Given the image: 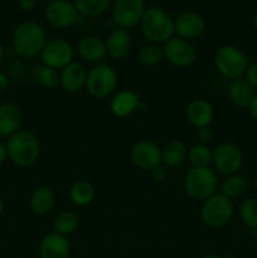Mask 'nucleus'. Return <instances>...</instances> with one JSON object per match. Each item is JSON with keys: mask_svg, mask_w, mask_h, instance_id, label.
<instances>
[{"mask_svg": "<svg viewBox=\"0 0 257 258\" xmlns=\"http://www.w3.org/2000/svg\"><path fill=\"white\" fill-rule=\"evenodd\" d=\"M47 40V34L42 25L32 20L18 24L12 34V43L15 53L24 58L40 55Z\"/></svg>", "mask_w": 257, "mask_h": 258, "instance_id": "1", "label": "nucleus"}, {"mask_svg": "<svg viewBox=\"0 0 257 258\" xmlns=\"http://www.w3.org/2000/svg\"><path fill=\"white\" fill-rule=\"evenodd\" d=\"M5 145H7L8 158L19 168H30L39 160V139L30 131L19 130L8 139Z\"/></svg>", "mask_w": 257, "mask_h": 258, "instance_id": "2", "label": "nucleus"}, {"mask_svg": "<svg viewBox=\"0 0 257 258\" xmlns=\"http://www.w3.org/2000/svg\"><path fill=\"white\" fill-rule=\"evenodd\" d=\"M140 29L145 39L153 44L166 43L175 33L173 18L165 10L156 7L145 10L140 22Z\"/></svg>", "mask_w": 257, "mask_h": 258, "instance_id": "3", "label": "nucleus"}, {"mask_svg": "<svg viewBox=\"0 0 257 258\" xmlns=\"http://www.w3.org/2000/svg\"><path fill=\"white\" fill-rule=\"evenodd\" d=\"M218 189V176L216 170L207 168H194L185 174L184 178V190L186 196L193 201H207Z\"/></svg>", "mask_w": 257, "mask_h": 258, "instance_id": "4", "label": "nucleus"}, {"mask_svg": "<svg viewBox=\"0 0 257 258\" xmlns=\"http://www.w3.org/2000/svg\"><path fill=\"white\" fill-rule=\"evenodd\" d=\"M248 64L246 54L236 45H222L214 53V67L227 80L243 77Z\"/></svg>", "mask_w": 257, "mask_h": 258, "instance_id": "5", "label": "nucleus"}, {"mask_svg": "<svg viewBox=\"0 0 257 258\" xmlns=\"http://www.w3.org/2000/svg\"><path fill=\"white\" fill-rule=\"evenodd\" d=\"M118 76L111 66L98 63L90 70L86 81V91L97 100H103L112 95L117 88Z\"/></svg>", "mask_w": 257, "mask_h": 258, "instance_id": "6", "label": "nucleus"}, {"mask_svg": "<svg viewBox=\"0 0 257 258\" xmlns=\"http://www.w3.org/2000/svg\"><path fill=\"white\" fill-rule=\"evenodd\" d=\"M233 212V202L222 193H216L203 202L201 217L206 226L212 228H221L231 221Z\"/></svg>", "mask_w": 257, "mask_h": 258, "instance_id": "7", "label": "nucleus"}, {"mask_svg": "<svg viewBox=\"0 0 257 258\" xmlns=\"http://www.w3.org/2000/svg\"><path fill=\"white\" fill-rule=\"evenodd\" d=\"M145 10V0H113L111 5L113 22L123 29L140 24Z\"/></svg>", "mask_w": 257, "mask_h": 258, "instance_id": "8", "label": "nucleus"}, {"mask_svg": "<svg viewBox=\"0 0 257 258\" xmlns=\"http://www.w3.org/2000/svg\"><path fill=\"white\" fill-rule=\"evenodd\" d=\"M214 169L219 174L229 176L238 174L243 165V154L241 149L231 143H223L213 150Z\"/></svg>", "mask_w": 257, "mask_h": 258, "instance_id": "9", "label": "nucleus"}, {"mask_svg": "<svg viewBox=\"0 0 257 258\" xmlns=\"http://www.w3.org/2000/svg\"><path fill=\"white\" fill-rule=\"evenodd\" d=\"M73 57H75V49L72 44L63 38H53L47 40L40 53L43 64L59 71L72 63Z\"/></svg>", "mask_w": 257, "mask_h": 258, "instance_id": "10", "label": "nucleus"}, {"mask_svg": "<svg viewBox=\"0 0 257 258\" xmlns=\"http://www.w3.org/2000/svg\"><path fill=\"white\" fill-rule=\"evenodd\" d=\"M164 58L179 68L190 67L197 59V49L189 40L181 38H171L164 43Z\"/></svg>", "mask_w": 257, "mask_h": 258, "instance_id": "11", "label": "nucleus"}, {"mask_svg": "<svg viewBox=\"0 0 257 258\" xmlns=\"http://www.w3.org/2000/svg\"><path fill=\"white\" fill-rule=\"evenodd\" d=\"M130 159L136 168L141 170H153L163 163L161 148L154 141L141 140L131 148Z\"/></svg>", "mask_w": 257, "mask_h": 258, "instance_id": "12", "label": "nucleus"}, {"mask_svg": "<svg viewBox=\"0 0 257 258\" xmlns=\"http://www.w3.org/2000/svg\"><path fill=\"white\" fill-rule=\"evenodd\" d=\"M45 20L49 23L52 27L58 29H65L70 28L78 20L77 9L75 4L70 0H57L47 4L44 10Z\"/></svg>", "mask_w": 257, "mask_h": 258, "instance_id": "13", "label": "nucleus"}, {"mask_svg": "<svg viewBox=\"0 0 257 258\" xmlns=\"http://www.w3.org/2000/svg\"><path fill=\"white\" fill-rule=\"evenodd\" d=\"M174 30L179 38L190 42L203 34L206 30V20L199 13L184 12L174 19Z\"/></svg>", "mask_w": 257, "mask_h": 258, "instance_id": "14", "label": "nucleus"}, {"mask_svg": "<svg viewBox=\"0 0 257 258\" xmlns=\"http://www.w3.org/2000/svg\"><path fill=\"white\" fill-rule=\"evenodd\" d=\"M185 116L188 122L196 128L207 127L213 121L214 108L209 101L196 98L186 106Z\"/></svg>", "mask_w": 257, "mask_h": 258, "instance_id": "15", "label": "nucleus"}, {"mask_svg": "<svg viewBox=\"0 0 257 258\" xmlns=\"http://www.w3.org/2000/svg\"><path fill=\"white\" fill-rule=\"evenodd\" d=\"M71 244L67 237L55 232H50L43 237L39 244L40 258H68Z\"/></svg>", "mask_w": 257, "mask_h": 258, "instance_id": "16", "label": "nucleus"}, {"mask_svg": "<svg viewBox=\"0 0 257 258\" xmlns=\"http://www.w3.org/2000/svg\"><path fill=\"white\" fill-rule=\"evenodd\" d=\"M87 76L88 72L85 66L78 62H72L60 70L59 86L66 92H78L86 86Z\"/></svg>", "mask_w": 257, "mask_h": 258, "instance_id": "17", "label": "nucleus"}, {"mask_svg": "<svg viewBox=\"0 0 257 258\" xmlns=\"http://www.w3.org/2000/svg\"><path fill=\"white\" fill-rule=\"evenodd\" d=\"M141 100L131 90H121L110 101V110L116 117H127L140 108Z\"/></svg>", "mask_w": 257, "mask_h": 258, "instance_id": "18", "label": "nucleus"}, {"mask_svg": "<svg viewBox=\"0 0 257 258\" xmlns=\"http://www.w3.org/2000/svg\"><path fill=\"white\" fill-rule=\"evenodd\" d=\"M107 54L113 59H122L131 49V35L127 29L115 28L110 32L105 40Z\"/></svg>", "mask_w": 257, "mask_h": 258, "instance_id": "19", "label": "nucleus"}, {"mask_svg": "<svg viewBox=\"0 0 257 258\" xmlns=\"http://www.w3.org/2000/svg\"><path fill=\"white\" fill-rule=\"evenodd\" d=\"M23 115L15 103L0 105V138H10L18 133L22 126Z\"/></svg>", "mask_w": 257, "mask_h": 258, "instance_id": "20", "label": "nucleus"}, {"mask_svg": "<svg viewBox=\"0 0 257 258\" xmlns=\"http://www.w3.org/2000/svg\"><path fill=\"white\" fill-rule=\"evenodd\" d=\"M78 53L86 62H101L107 54L105 40L96 35H87L78 43Z\"/></svg>", "mask_w": 257, "mask_h": 258, "instance_id": "21", "label": "nucleus"}, {"mask_svg": "<svg viewBox=\"0 0 257 258\" xmlns=\"http://www.w3.org/2000/svg\"><path fill=\"white\" fill-rule=\"evenodd\" d=\"M30 209L38 216L50 213L55 207V193L47 185H40L34 189L29 201Z\"/></svg>", "mask_w": 257, "mask_h": 258, "instance_id": "22", "label": "nucleus"}, {"mask_svg": "<svg viewBox=\"0 0 257 258\" xmlns=\"http://www.w3.org/2000/svg\"><path fill=\"white\" fill-rule=\"evenodd\" d=\"M256 95V90L243 77L229 82L228 97L238 107H247Z\"/></svg>", "mask_w": 257, "mask_h": 258, "instance_id": "23", "label": "nucleus"}, {"mask_svg": "<svg viewBox=\"0 0 257 258\" xmlns=\"http://www.w3.org/2000/svg\"><path fill=\"white\" fill-rule=\"evenodd\" d=\"M161 159L166 166L181 165L188 159V148L180 140H171L161 148Z\"/></svg>", "mask_w": 257, "mask_h": 258, "instance_id": "24", "label": "nucleus"}, {"mask_svg": "<svg viewBox=\"0 0 257 258\" xmlns=\"http://www.w3.org/2000/svg\"><path fill=\"white\" fill-rule=\"evenodd\" d=\"M248 191V181L239 174L227 176L221 185V193L232 202L243 198Z\"/></svg>", "mask_w": 257, "mask_h": 258, "instance_id": "25", "label": "nucleus"}, {"mask_svg": "<svg viewBox=\"0 0 257 258\" xmlns=\"http://www.w3.org/2000/svg\"><path fill=\"white\" fill-rule=\"evenodd\" d=\"M71 202L77 207H87L93 202L96 196L95 188L87 180H77L71 185L68 191Z\"/></svg>", "mask_w": 257, "mask_h": 258, "instance_id": "26", "label": "nucleus"}, {"mask_svg": "<svg viewBox=\"0 0 257 258\" xmlns=\"http://www.w3.org/2000/svg\"><path fill=\"white\" fill-rule=\"evenodd\" d=\"M78 14L86 18L100 17L112 5V0H73Z\"/></svg>", "mask_w": 257, "mask_h": 258, "instance_id": "27", "label": "nucleus"}, {"mask_svg": "<svg viewBox=\"0 0 257 258\" xmlns=\"http://www.w3.org/2000/svg\"><path fill=\"white\" fill-rule=\"evenodd\" d=\"M80 226V218L75 212L63 211L53 221V232L62 236H70L75 233Z\"/></svg>", "mask_w": 257, "mask_h": 258, "instance_id": "28", "label": "nucleus"}, {"mask_svg": "<svg viewBox=\"0 0 257 258\" xmlns=\"http://www.w3.org/2000/svg\"><path fill=\"white\" fill-rule=\"evenodd\" d=\"M188 160L194 168H207L213 160V151L204 144H197L188 150Z\"/></svg>", "mask_w": 257, "mask_h": 258, "instance_id": "29", "label": "nucleus"}, {"mask_svg": "<svg viewBox=\"0 0 257 258\" xmlns=\"http://www.w3.org/2000/svg\"><path fill=\"white\" fill-rule=\"evenodd\" d=\"M164 59V52L163 47L159 44H146L141 47L138 52V60L143 66L146 67H151L158 63H160Z\"/></svg>", "mask_w": 257, "mask_h": 258, "instance_id": "30", "label": "nucleus"}, {"mask_svg": "<svg viewBox=\"0 0 257 258\" xmlns=\"http://www.w3.org/2000/svg\"><path fill=\"white\" fill-rule=\"evenodd\" d=\"M239 218L244 226L257 229V198H246L239 204Z\"/></svg>", "mask_w": 257, "mask_h": 258, "instance_id": "31", "label": "nucleus"}, {"mask_svg": "<svg viewBox=\"0 0 257 258\" xmlns=\"http://www.w3.org/2000/svg\"><path fill=\"white\" fill-rule=\"evenodd\" d=\"M38 80H39V82L42 83L44 87L55 88L59 86L60 71L52 67H48V66H44V67L40 68L39 73H38Z\"/></svg>", "mask_w": 257, "mask_h": 258, "instance_id": "32", "label": "nucleus"}, {"mask_svg": "<svg viewBox=\"0 0 257 258\" xmlns=\"http://www.w3.org/2000/svg\"><path fill=\"white\" fill-rule=\"evenodd\" d=\"M243 78L254 90H257V63H251V64L247 66Z\"/></svg>", "mask_w": 257, "mask_h": 258, "instance_id": "33", "label": "nucleus"}, {"mask_svg": "<svg viewBox=\"0 0 257 258\" xmlns=\"http://www.w3.org/2000/svg\"><path fill=\"white\" fill-rule=\"evenodd\" d=\"M197 138H198V140L201 141V144L207 145V144H208L209 141H212V139H213V130H212L209 126H207V127L197 128Z\"/></svg>", "mask_w": 257, "mask_h": 258, "instance_id": "34", "label": "nucleus"}, {"mask_svg": "<svg viewBox=\"0 0 257 258\" xmlns=\"http://www.w3.org/2000/svg\"><path fill=\"white\" fill-rule=\"evenodd\" d=\"M150 173H151V178H153L155 181H163L164 179L166 178V170L161 165L154 168L153 170H150Z\"/></svg>", "mask_w": 257, "mask_h": 258, "instance_id": "35", "label": "nucleus"}, {"mask_svg": "<svg viewBox=\"0 0 257 258\" xmlns=\"http://www.w3.org/2000/svg\"><path fill=\"white\" fill-rule=\"evenodd\" d=\"M37 2L38 0H18V7L23 12H32L37 7Z\"/></svg>", "mask_w": 257, "mask_h": 258, "instance_id": "36", "label": "nucleus"}, {"mask_svg": "<svg viewBox=\"0 0 257 258\" xmlns=\"http://www.w3.org/2000/svg\"><path fill=\"white\" fill-rule=\"evenodd\" d=\"M247 110H248L249 116H251L254 121H257V95L252 98L249 105L247 106Z\"/></svg>", "mask_w": 257, "mask_h": 258, "instance_id": "37", "label": "nucleus"}, {"mask_svg": "<svg viewBox=\"0 0 257 258\" xmlns=\"http://www.w3.org/2000/svg\"><path fill=\"white\" fill-rule=\"evenodd\" d=\"M8 87H9V80L5 76V73L0 72V93L5 92L8 90Z\"/></svg>", "mask_w": 257, "mask_h": 258, "instance_id": "38", "label": "nucleus"}, {"mask_svg": "<svg viewBox=\"0 0 257 258\" xmlns=\"http://www.w3.org/2000/svg\"><path fill=\"white\" fill-rule=\"evenodd\" d=\"M8 158V151H7V145L3 143H0V165L5 163Z\"/></svg>", "mask_w": 257, "mask_h": 258, "instance_id": "39", "label": "nucleus"}, {"mask_svg": "<svg viewBox=\"0 0 257 258\" xmlns=\"http://www.w3.org/2000/svg\"><path fill=\"white\" fill-rule=\"evenodd\" d=\"M4 53H5L4 45H3L2 40H0V63L3 62V58H4Z\"/></svg>", "mask_w": 257, "mask_h": 258, "instance_id": "40", "label": "nucleus"}, {"mask_svg": "<svg viewBox=\"0 0 257 258\" xmlns=\"http://www.w3.org/2000/svg\"><path fill=\"white\" fill-rule=\"evenodd\" d=\"M3 212H4V201H3V198L0 197V217H2Z\"/></svg>", "mask_w": 257, "mask_h": 258, "instance_id": "41", "label": "nucleus"}, {"mask_svg": "<svg viewBox=\"0 0 257 258\" xmlns=\"http://www.w3.org/2000/svg\"><path fill=\"white\" fill-rule=\"evenodd\" d=\"M253 27H254V29L257 30V9L253 14Z\"/></svg>", "mask_w": 257, "mask_h": 258, "instance_id": "42", "label": "nucleus"}, {"mask_svg": "<svg viewBox=\"0 0 257 258\" xmlns=\"http://www.w3.org/2000/svg\"><path fill=\"white\" fill-rule=\"evenodd\" d=\"M202 258H222V257L216 256V254H208V256H204V257H202Z\"/></svg>", "mask_w": 257, "mask_h": 258, "instance_id": "43", "label": "nucleus"}, {"mask_svg": "<svg viewBox=\"0 0 257 258\" xmlns=\"http://www.w3.org/2000/svg\"><path fill=\"white\" fill-rule=\"evenodd\" d=\"M254 244L257 247V229H254Z\"/></svg>", "mask_w": 257, "mask_h": 258, "instance_id": "44", "label": "nucleus"}, {"mask_svg": "<svg viewBox=\"0 0 257 258\" xmlns=\"http://www.w3.org/2000/svg\"><path fill=\"white\" fill-rule=\"evenodd\" d=\"M253 186H254V189H256V191H257V175H256V178H254V180H253Z\"/></svg>", "mask_w": 257, "mask_h": 258, "instance_id": "45", "label": "nucleus"}, {"mask_svg": "<svg viewBox=\"0 0 257 258\" xmlns=\"http://www.w3.org/2000/svg\"><path fill=\"white\" fill-rule=\"evenodd\" d=\"M43 2H45L47 4H49V3H53V2H57V0H43Z\"/></svg>", "mask_w": 257, "mask_h": 258, "instance_id": "46", "label": "nucleus"}, {"mask_svg": "<svg viewBox=\"0 0 257 258\" xmlns=\"http://www.w3.org/2000/svg\"><path fill=\"white\" fill-rule=\"evenodd\" d=\"M224 258H234L233 256H232V254H228V256H226Z\"/></svg>", "mask_w": 257, "mask_h": 258, "instance_id": "47", "label": "nucleus"}, {"mask_svg": "<svg viewBox=\"0 0 257 258\" xmlns=\"http://www.w3.org/2000/svg\"><path fill=\"white\" fill-rule=\"evenodd\" d=\"M256 164H257V155H256Z\"/></svg>", "mask_w": 257, "mask_h": 258, "instance_id": "48", "label": "nucleus"}]
</instances>
